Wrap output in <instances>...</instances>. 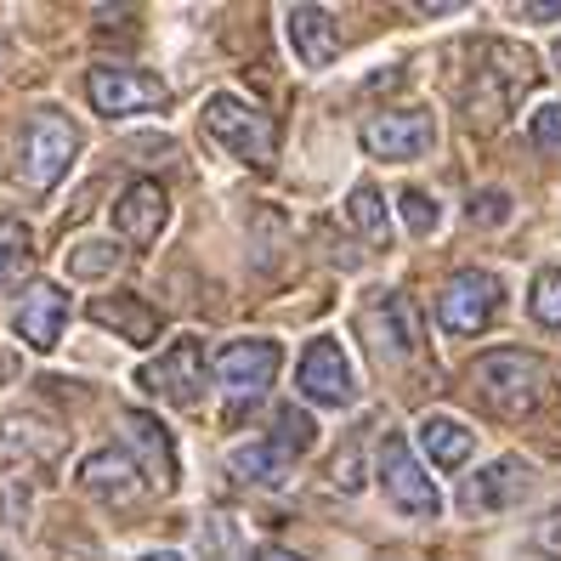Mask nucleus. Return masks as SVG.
Masks as SVG:
<instances>
[{
	"mask_svg": "<svg viewBox=\"0 0 561 561\" xmlns=\"http://www.w3.org/2000/svg\"><path fill=\"white\" fill-rule=\"evenodd\" d=\"M466 216H471L477 227H493V221H505V216H511V199L488 187V193H477V199H471V210H466Z\"/></svg>",
	"mask_w": 561,
	"mask_h": 561,
	"instance_id": "28",
	"label": "nucleus"
},
{
	"mask_svg": "<svg viewBox=\"0 0 561 561\" xmlns=\"http://www.w3.org/2000/svg\"><path fill=\"white\" fill-rule=\"evenodd\" d=\"M527 18H561V7H522Z\"/></svg>",
	"mask_w": 561,
	"mask_h": 561,
	"instance_id": "32",
	"label": "nucleus"
},
{
	"mask_svg": "<svg viewBox=\"0 0 561 561\" xmlns=\"http://www.w3.org/2000/svg\"><path fill=\"white\" fill-rule=\"evenodd\" d=\"M142 561H182V556H171V550H153V556H142Z\"/></svg>",
	"mask_w": 561,
	"mask_h": 561,
	"instance_id": "33",
	"label": "nucleus"
},
{
	"mask_svg": "<svg viewBox=\"0 0 561 561\" xmlns=\"http://www.w3.org/2000/svg\"><path fill=\"white\" fill-rule=\"evenodd\" d=\"M471 386H477V398H482L493 414L522 420V414H534V409L545 403V391H550V369H545V357L505 346V352L477 357Z\"/></svg>",
	"mask_w": 561,
	"mask_h": 561,
	"instance_id": "1",
	"label": "nucleus"
},
{
	"mask_svg": "<svg viewBox=\"0 0 561 561\" xmlns=\"http://www.w3.org/2000/svg\"><path fill=\"white\" fill-rule=\"evenodd\" d=\"M289 459H295V454H284V448L267 437V443H255V448H239L233 459H227V471L244 477V482H284Z\"/></svg>",
	"mask_w": 561,
	"mask_h": 561,
	"instance_id": "21",
	"label": "nucleus"
},
{
	"mask_svg": "<svg viewBox=\"0 0 561 561\" xmlns=\"http://www.w3.org/2000/svg\"><path fill=\"white\" fill-rule=\"evenodd\" d=\"M556 69H561V46H556Z\"/></svg>",
	"mask_w": 561,
	"mask_h": 561,
	"instance_id": "34",
	"label": "nucleus"
},
{
	"mask_svg": "<svg viewBox=\"0 0 561 561\" xmlns=\"http://www.w3.org/2000/svg\"><path fill=\"white\" fill-rule=\"evenodd\" d=\"M346 221H352L369 244H386V205H380V187H375V182H357V187L346 193Z\"/></svg>",
	"mask_w": 561,
	"mask_h": 561,
	"instance_id": "23",
	"label": "nucleus"
},
{
	"mask_svg": "<svg viewBox=\"0 0 561 561\" xmlns=\"http://www.w3.org/2000/svg\"><path fill=\"white\" fill-rule=\"evenodd\" d=\"M85 91H91V108L103 114V119L148 114V108H164V103H171L164 80L148 75V69H91Z\"/></svg>",
	"mask_w": 561,
	"mask_h": 561,
	"instance_id": "6",
	"label": "nucleus"
},
{
	"mask_svg": "<svg viewBox=\"0 0 561 561\" xmlns=\"http://www.w3.org/2000/svg\"><path fill=\"white\" fill-rule=\"evenodd\" d=\"M75 153H80V130H75L69 114H57V108L28 114L23 142H18V182L46 193V187H57L62 176H69Z\"/></svg>",
	"mask_w": 561,
	"mask_h": 561,
	"instance_id": "2",
	"label": "nucleus"
},
{
	"mask_svg": "<svg viewBox=\"0 0 561 561\" xmlns=\"http://www.w3.org/2000/svg\"><path fill=\"white\" fill-rule=\"evenodd\" d=\"M255 561H301V556H289V550H273V545H267V550H255Z\"/></svg>",
	"mask_w": 561,
	"mask_h": 561,
	"instance_id": "30",
	"label": "nucleus"
},
{
	"mask_svg": "<svg viewBox=\"0 0 561 561\" xmlns=\"http://www.w3.org/2000/svg\"><path fill=\"white\" fill-rule=\"evenodd\" d=\"M278 448H284V454H307V448H312V420H307L301 409H284V414H278Z\"/></svg>",
	"mask_w": 561,
	"mask_h": 561,
	"instance_id": "27",
	"label": "nucleus"
},
{
	"mask_svg": "<svg viewBox=\"0 0 561 561\" xmlns=\"http://www.w3.org/2000/svg\"><path fill=\"white\" fill-rule=\"evenodd\" d=\"M363 329L375 335V352L391 357V363L420 352V312H414V301H403V295H391V289H380L375 301H369Z\"/></svg>",
	"mask_w": 561,
	"mask_h": 561,
	"instance_id": "11",
	"label": "nucleus"
},
{
	"mask_svg": "<svg viewBox=\"0 0 561 561\" xmlns=\"http://www.w3.org/2000/svg\"><path fill=\"white\" fill-rule=\"evenodd\" d=\"M0 448L7 454H28V459H41V466H51V459L62 454V432L51 420L41 414H7L0 420Z\"/></svg>",
	"mask_w": 561,
	"mask_h": 561,
	"instance_id": "19",
	"label": "nucleus"
},
{
	"mask_svg": "<svg viewBox=\"0 0 561 561\" xmlns=\"http://www.w3.org/2000/svg\"><path fill=\"white\" fill-rule=\"evenodd\" d=\"M295 386L301 398L318 403V409H346L357 398V380H352V363L341 352L335 335H318L307 352H301V369H295Z\"/></svg>",
	"mask_w": 561,
	"mask_h": 561,
	"instance_id": "7",
	"label": "nucleus"
},
{
	"mask_svg": "<svg viewBox=\"0 0 561 561\" xmlns=\"http://www.w3.org/2000/svg\"><path fill=\"white\" fill-rule=\"evenodd\" d=\"M114 267H119V250H114L108 239H85V244L69 250V273H75V278H103V273H114Z\"/></svg>",
	"mask_w": 561,
	"mask_h": 561,
	"instance_id": "24",
	"label": "nucleus"
},
{
	"mask_svg": "<svg viewBox=\"0 0 561 561\" xmlns=\"http://www.w3.org/2000/svg\"><path fill=\"white\" fill-rule=\"evenodd\" d=\"M205 130L210 137L244 159V164H273V148H278V130H273V114H261L255 103H244V96H227L216 91L205 103Z\"/></svg>",
	"mask_w": 561,
	"mask_h": 561,
	"instance_id": "3",
	"label": "nucleus"
},
{
	"mask_svg": "<svg viewBox=\"0 0 561 561\" xmlns=\"http://www.w3.org/2000/svg\"><path fill=\"white\" fill-rule=\"evenodd\" d=\"M420 448L432 454L437 471H459V466L471 459L477 437H471L459 420H448V414H425V420H420Z\"/></svg>",
	"mask_w": 561,
	"mask_h": 561,
	"instance_id": "20",
	"label": "nucleus"
},
{
	"mask_svg": "<svg viewBox=\"0 0 561 561\" xmlns=\"http://www.w3.org/2000/svg\"><path fill=\"white\" fill-rule=\"evenodd\" d=\"M432 142H437V119L425 108H391V114L363 119V148L375 159H420L432 153Z\"/></svg>",
	"mask_w": 561,
	"mask_h": 561,
	"instance_id": "9",
	"label": "nucleus"
},
{
	"mask_svg": "<svg viewBox=\"0 0 561 561\" xmlns=\"http://www.w3.org/2000/svg\"><path fill=\"white\" fill-rule=\"evenodd\" d=\"M527 488H534V482H527L522 459H493L488 471H477V477L466 482V511H505V505L522 500Z\"/></svg>",
	"mask_w": 561,
	"mask_h": 561,
	"instance_id": "17",
	"label": "nucleus"
},
{
	"mask_svg": "<svg viewBox=\"0 0 561 561\" xmlns=\"http://www.w3.org/2000/svg\"><path fill=\"white\" fill-rule=\"evenodd\" d=\"M500 307H505L500 278L466 267V273H454V278L443 284V295H437V323L448 329V335H482Z\"/></svg>",
	"mask_w": 561,
	"mask_h": 561,
	"instance_id": "5",
	"label": "nucleus"
},
{
	"mask_svg": "<svg viewBox=\"0 0 561 561\" xmlns=\"http://www.w3.org/2000/svg\"><path fill=\"white\" fill-rule=\"evenodd\" d=\"M12 329H18V341H28L35 352H51L62 341V329H69V295H62L57 284H35L23 295Z\"/></svg>",
	"mask_w": 561,
	"mask_h": 561,
	"instance_id": "12",
	"label": "nucleus"
},
{
	"mask_svg": "<svg viewBox=\"0 0 561 561\" xmlns=\"http://www.w3.org/2000/svg\"><path fill=\"white\" fill-rule=\"evenodd\" d=\"M398 210H403V221H409V233H437V221H443V210H437V199L432 193H420V187H403V199H398Z\"/></svg>",
	"mask_w": 561,
	"mask_h": 561,
	"instance_id": "25",
	"label": "nucleus"
},
{
	"mask_svg": "<svg viewBox=\"0 0 561 561\" xmlns=\"http://www.w3.org/2000/svg\"><path fill=\"white\" fill-rule=\"evenodd\" d=\"M289 41H295V57L307 62V69H329V62L341 57V28H335V12L323 7H289Z\"/></svg>",
	"mask_w": 561,
	"mask_h": 561,
	"instance_id": "14",
	"label": "nucleus"
},
{
	"mask_svg": "<svg viewBox=\"0 0 561 561\" xmlns=\"http://www.w3.org/2000/svg\"><path fill=\"white\" fill-rule=\"evenodd\" d=\"M545 545H561V511L550 516V527H545Z\"/></svg>",
	"mask_w": 561,
	"mask_h": 561,
	"instance_id": "31",
	"label": "nucleus"
},
{
	"mask_svg": "<svg viewBox=\"0 0 561 561\" xmlns=\"http://www.w3.org/2000/svg\"><path fill=\"white\" fill-rule=\"evenodd\" d=\"M0 561H7V556H0Z\"/></svg>",
	"mask_w": 561,
	"mask_h": 561,
	"instance_id": "35",
	"label": "nucleus"
},
{
	"mask_svg": "<svg viewBox=\"0 0 561 561\" xmlns=\"http://www.w3.org/2000/svg\"><path fill=\"white\" fill-rule=\"evenodd\" d=\"M137 459H130L125 448H96L80 459V488L96 493V500H130L137 493Z\"/></svg>",
	"mask_w": 561,
	"mask_h": 561,
	"instance_id": "16",
	"label": "nucleus"
},
{
	"mask_svg": "<svg viewBox=\"0 0 561 561\" xmlns=\"http://www.w3.org/2000/svg\"><path fill=\"white\" fill-rule=\"evenodd\" d=\"M28 267H35V239L23 221H0V289H12Z\"/></svg>",
	"mask_w": 561,
	"mask_h": 561,
	"instance_id": "22",
	"label": "nucleus"
},
{
	"mask_svg": "<svg viewBox=\"0 0 561 561\" xmlns=\"http://www.w3.org/2000/svg\"><path fill=\"white\" fill-rule=\"evenodd\" d=\"M125 432H130V448H137V471H142L159 493L176 488V443H171V432H164L153 414H130Z\"/></svg>",
	"mask_w": 561,
	"mask_h": 561,
	"instance_id": "15",
	"label": "nucleus"
},
{
	"mask_svg": "<svg viewBox=\"0 0 561 561\" xmlns=\"http://www.w3.org/2000/svg\"><path fill=\"white\" fill-rule=\"evenodd\" d=\"M534 318L545 329H561V267H550V273L534 278Z\"/></svg>",
	"mask_w": 561,
	"mask_h": 561,
	"instance_id": "26",
	"label": "nucleus"
},
{
	"mask_svg": "<svg viewBox=\"0 0 561 561\" xmlns=\"http://www.w3.org/2000/svg\"><path fill=\"white\" fill-rule=\"evenodd\" d=\"M380 488H386V500L398 505L403 516H414V522H437L443 516V493H437L432 477H425L420 459L409 454L403 437L380 443Z\"/></svg>",
	"mask_w": 561,
	"mask_h": 561,
	"instance_id": "4",
	"label": "nucleus"
},
{
	"mask_svg": "<svg viewBox=\"0 0 561 561\" xmlns=\"http://www.w3.org/2000/svg\"><path fill=\"white\" fill-rule=\"evenodd\" d=\"M91 323L114 329V335L130 341V346H148L159 335V312L142 307L137 295H103V301H91Z\"/></svg>",
	"mask_w": 561,
	"mask_h": 561,
	"instance_id": "18",
	"label": "nucleus"
},
{
	"mask_svg": "<svg viewBox=\"0 0 561 561\" xmlns=\"http://www.w3.org/2000/svg\"><path fill=\"white\" fill-rule=\"evenodd\" d=\"M284 346L278 341H227L216 352V380L233 391V398H261L278 380Z\"/></svg>",
	"mask_w": 561,
	"mask_h": 561,
	"instance_id": "10",
	"label": "nucleus"
},
{
	"mask_svg": "<svg viewBox=\"0 0 561 561\" xmlns=\"http://www.w3.org/2000/svg\"><path fill=\"white\" fill-rule=\"evenodd\" d=\"M137 386L148 391V398L159 403H176V409H193L205 391V352L193 335H182V346H171L159 363H148V369L137 375Z\"/></svg>",
	"mask_w": 561,
	"mask_h": 561,
	"instance_id": "8",
	"label": "nucleus"
},
{
	"mask_svg": "<svg viewBox=\"0 0 561 561\" xmlns=\"http://www.w3.org/2000/svg\"><path fill=\"white\" fill-rule=\"evenodd\" d=\"M534 142L539 148H561V103H545L534 114Z\"/></svg>",
	"mask_w": 561,
	"mask_h": 561,
	"instance_id": "29",
	"label": "nucleus"
},
{
	"mask_svg": "<svg viewBox=\"0 0 561 561\" xmlns=\"http://www.w3.org/2000/svg\"><path fill=\"white\" fill-rule=\"evenodd\" d=\"M164 221H171V205H164V187L159 182H130L114 205V227L119 239L130 244H153L164 233Z\"/></svg>",
	"mask_w": 561,
	"mask_h": 561,
	"instance_id": "13",
	"label": "nucleus"
}]
</instances>
